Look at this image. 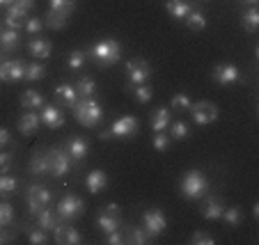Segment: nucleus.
Listing matches in <instances>:
<instances>
[{"instance_id": "52", "label": "nucleus", "mask_w": 259, "mask_h": 245, "mask_svg": "<svg viewBox=\"0 0 259 245\" xmlns=\"http://www.w3.org/2000/svg\"><path fill=\"white\" fill-rule=\"evenodd\" d=\"M14 5L28 12V10H32V7H34V0H14Z\"/></svg>"}, {"instance_id": "43", "label": "nucleus", "mask_w": 259, "mask_h": 245, "mask_svg": "<svg viewBox=\"0 0 259 245\" xmlns=\"http://www.w3.org/2000/svg\"><path fill=\"white\" fill-rule=\"evenodd\" d=\"M133 96H136L138 103H149L154 92H152V87H147V85H136V87H133Z\"/></svg>"}, {"instance_id": "39", "label": "nucleus", "mask_w": 259, "mask_h": 245, "mask_svg": "<svg viewBox=\"0 0 259 245\" xmlns=\"http://www.w3.org/2000/svg\"><path fill=\"white\" fill-rule=\"evenodd\" d=\"M14 225V206L10 202H0V227Z\"/></svg>"}, {"instance_id": "4", "label": "nucleus", "mask_w": 259, "mask_h": 245, "mask_svg": "<svg viewBox=\"0 0 259 245\" xmlns=\"http://www.w3.org/2000/svg\"><path fill=\"white\" fill-rule=\"evenodd\" d=\"M25 202H28V213L34 218L41 209L51 206L53 195H51V190L46 186H41V183H30L28 190H25Z\"/></svg>"}, {"instance_id": "3", "label": "nucleus", "mask_w": 259, "mask_h": 245, "mask_svg": "<svg viewBox=\"0 0 259 245\" xmlns=\"http://www.w3.org/2000/svg\"><path fill=\"white\" fill-rule=\"evenodd\" d=\"M179 190L184 197L188 200H202V197L209 195V179L202 174L200 170H188L184 177H181Z\"/></svg>"}, {"instance_id": "48", "label": "nucleus", "mask_w": 259, "mask_h": 245, "mask_svg": "<svg viewBox=\"0 0 259 245\" xmlns=\"http://www.w3.org/2000/svg\"><path fill=\"white\" fill-rule=\"evenodd\" d=\"M106 243L108 245H122L124 243V234L119 229L110 231V234H106Z\"/></svg>"}, {"instance_id": "28", "label": "nucleus", "mask_w": 259, "mask_h": 245, "mask_svg": "<svg viewBox=\"0 0 259 245\" xmlns=\"http://www.w3.org/2000/svg\"><path fill=\"white\" fill-rule=\"evenodd\" d=\"M170 122H172V117H170V110L167 108H156L154 110V115H152V128L156 133H163L167 126H170Z\"/></svg>"}, {"instance_id": "20", "label": "nucleus", "mask_w": 259, "mask_h": 245, "mask_svg": "<svg viewBox=\"0 0 259 245\" xmlns=\"http://www.w3.org/2000/svg\"><path fill=\"white\" fill-rule=\"evenodd\" d=\"M34 222L44 231H55V227L60 225V218H58V213H55V209L46 206V209H41V211L34 216Z\"/></svg>"}, {"instance_id": "46", "label": "nucleus", "mask_w": 259, "mask_h": 245, "mask_svg": "<svg viewBox=\"0 0 259 245\" xmlns=\"http://www.w3.org/2000/svg\"><path fill=\"white\" fill-rule=\"evenodd\" d=\"M154 149L156 152H167L170 149V135H165V131L154 135Z\"/></svg>"}, {"instance_id": "32", "label": "nucleus", "mask_w": 259, "mask_h": 245, "mask_svg": "<svg viewBox=\"0 0 259 245\" xmlns=\"http://www.w3.org/2000/svg\"><path fill=\"white\" fill-rule=\"evenodd\" d=\"M119 225H122V220L119 218H115V216H108V213H99V218H97V227L103 231V234H110V231H115V229H119Z\"/></svg>"}, {"instance_id": "38", "label": "nucleus", "mask_w": 259, "mask_h": 245, "mask_svg": "<svg viewBox=\"0 0 259 245\" xmlns=\"http://www.w3.org/2000/svg\"><path fill=\"white\" fill-rule=\"evenodd\" d=\"M85 60H88V53H85V51H71L67 58V67L71 69V71H78V69L85 67Z\"/></svg>"}, {"instance_id": "8", "label": "nucleus", "mask_w": 259, "mask_h": 245, "mask_svg": "<svg viewBox=\"0 0 259 245\" xmlns=\"http://www.w3.org/2000/svg\"><path fill=\"white\" fill-rule=\"evenodd\" d=\"M188 113L193 115V122L197 126H206V124H213L218 119V106L211 101H197V103H191Z\"/></svg>"}, {"instance_id": "7", "label": "nucleus", "mask_w": 259, "mask_h": 245, "mask_svg": "<svg viewBox=\"0 0 259 245\" xmlns=\"http://www.w3.org/2000/svg\"><path fill=\"white\" fill-rule=\"evenodd\" d=\"M126 71H128V85L126 89L136 87V85H145L147 80L152 78V64L142 58H133L126 62Z\"/></svg>"}, {"instance_id": "11", "label": "nucleus", "mask_w": 259, "mask_h": 245, "mask_svg": "<svg viewBox=\"0 0 259 245\" xmlns=\"http://www.w3.org/2000/svg\"><path fill=\"white\" fill-rule=\"evenodd\" d=\"M25 76V62L23 60H7L0 64V80L3 83H16Z\"/></svg>"}, {"instance_id": "25", "label": "nucleus", "mask_w": 259, "mask_h": 245, "mask_svg": "<svg viewBox=\"0 0 259 245\" xmlns=\"http://www.w3.org/2000/svg\"><path fill=\"white\" fill-rule=\"evenodd\" d=\"M122 234H124V243H133V245H145V243L152 240L149 238V234L145 231V227H138V225L126 227Z\"/></svg>"}, {"instance_id": "15", "label": "nucleus", "mask_w": 259, "mask_h": 245, "mask_svg": "<svg viewBox=\"0 0 259 245\" xmlns=\"http://www.w3.org/2000/svg\"><path fill=\"white\" fill-rule=\"evenodd\" d=\"M55 243L60 245H78L80 243V234L76 227H71L69 222H60L55 227Z\"/></svg>"}, {"instance_id": "53", "label": "nucleus", "mask_w": 259, "mask_h": 245, "mask_svg": "<svg viewBox=\"0 0 259 245\" xmlns=\"http://www.w3.org/2000/svg\"><path fill=\"white\" fill-rule=\"evenodd\" d=\"M14 5V0H0V7H10Z\"/></svg>"}, {"instance_id": "12", "label": "nucleus", "mask_w": 259, "mask_h": 245, "mask_svg": "<svg viewBox=\"0 0 259 245\" xmlns=\"http://www.w3.org/2000/svg\"><path fill=\"white\" fill-rule=\"evenodd\" d=\"M211 78H213L218 85H232L241 78V74L234 64L225 62V64H215L213 71H211Z\"/></svg>"}, {"instance_id": "13", "label": "nucleus", "mask_w": 259, "mask_h": 245, "mask_svg": "<svg viewBox=\"0 0 259 245\" xmlns=\"http://www.w3.org/2000/svg\"><path fill=\"white\" fill-rule=\"evenodd\" d=\"M55 101H58L60 108H67V110H73V106L78 103V92H76V87H71V85L62 83L55 87Z\"/></svg>"}, {"instance_id": "10", "label": "nucleus", "mask_w": 259, "mask_h": 245, "mask_svg": "<svg viewBox=\"0 0 259 245\" xmlns=\"http://www.w3.org/2000/svg\"><path fill=\"white\" fill-rule=\"evenodd\" d=\"M138 128H140V122L131 115L126 117H119L117 122L110 126V137H122V140H128V137L138 135Z\"/></svg>"}, {"instance_id": "54", "label": "nucleus", "mask_w": 259, "mask_h": 245, "mask_svg": "<svg viewBox=\"0 0 259 245\" xmlns=\"http://www.w3.org/2000/svg\"><path fill=\"white\" fill-rule=\"evenodd\" d=\"M99 137H101V140H108V137H110V131H101L99 133Z\"/></svg>"}, {"instance_id": "18", "label": "nucleus", "mask_w": 259, "mask_h": 245, "mask_svg": "<svg viewBox=\"0 0 259 245\" xmlns=\"http://www.w3.org/2000/svg\"><path fill=\"white\" fill-rule=\"evenodd\" d=\"M30 172L37 177H49L51 174V165H49V152H34L30 158Z\"/></svg>"}, {"instance_id": "29", "label": "nucleus", "mask_w": 259, "mask_h": 245, "mask_svg": "<svg viewBox=\"0 0 259 245\" xmlns=\"http://www.w3.org/2000/svg\"><path fill=\"white\" fill-rule=\"evenodd\" d=\"M69 23V16L62 14V12H55V10H49V14L44 16V25L51 30H64Z\"/></svg>"}, {"instance_id": "24", "label": "nucleus", "mask_w": 259, "mask_h": 245, "mask_svg": "<svg viewBox=\"0 0 259 245\" xmlns=\"http://www.w3.org/2000/svg\"><path fill=\"white\" fill-rule=\"evenodd\" d=\"M223 211H225V204H223V200L218 195L206 197V206H204V211H202L204 213V220H220Z\"/></svg>"}, {"instance_id": "6", "label": "nucleus", "mask_w": 259, "mask_h": 245, "mask_svg": "<svg viewBox=\"0 0 259 245\" xmlns=\"http://www.w3.org/2000/svg\"><path fill=\"white\" fill-rule=\"evenodd\" d=\"M46 152H49V165H51L49 177L62 179L64 174H69V170L73 167V158L67 154V149L64 147H53V149H46Z\"/></svg>"}, {"instance_id": "2", "label": "nucleus", "mask_w": 259, "mask_h": 245, "mask_svg": "<svg viewBox=\"0 0 259 245\" xmlns=\"http://www.w3.org/2000/svg\"><path fill=\"white\" fill-rule=\"evenodd\" d=\"M73 117L80 126L85 128H97L103 119V108L97 99H78V103L73 106Z\"/></svg>"}, {"instance_id": "14", "label": "nucleus", "mask_w": 259, "mask_h": 245, "mask_svg": "<svg viewBox=\"0 0 259 245\" xmlns=\"http://www.w3.org/2000/svg\"><path fill=\"white\" fill-rule=\"evenodd\" d=\"M41 124H46L49 128H62L64 126V113L60 106H41Z\"/></svg>"}, {"instance_id": "44", "label": "nucleus", "mask_w": 259, "mask_h": 245, "mask_svg": "<svg viewBox=\"0 0 259 245\" xmlns=\"http://www.w3.org/2000/svg\"><path fill=\"white\" fill-rule=\"evenodd\" d=\"M41 28H44V21H41L39 16H28V19H25L23 30H25L28 34H39Z\"/></svg>"}, {"instance_id": "49", "label": "nucleus", "mask_w": 259, "mask_h": 245, "mask_svg": "<svg viewBox=\"0 0 259 245\" xmlns=\"http://www.w3.org/2000/svg\"><path fill=\"white\" fill-rule=\"evenodd\" d=\"M14 236H16V231H14V229L0 227V245H3V243H12V240H14Z\"/></svg>"}, {"instance_id": "35", "label": "nucleus", "mask_w": 259, "mask_h": 245, "mask_svg": "<svg viewBox=\"0 0 259 245\" xmlns=\"http://www.w3.org/2000/svg\"><path fill=\"white\" fill-rule=\"evenodd\" d=\"M241 23H243L245 32H250V34L257 32V28H259V12L254 10V7H250V10L241 16Z\"/></svg>"}, {"instance_id": "56", "label": "nucleus", "mask_w": 259, "mask_h": 245, "mask_svg": "<svg viewBox=\"0 0 259 245\" xmlns=\"http://www.w3.org/2000/svg\"><path fill=\"white\" fill-rule=\"evenodd\" d=\"M245 3H248V5H257V0H245Z\"/></svg>"}, {"instance_id": "23", "label": "nucleus", "mask_w": 259, "mask_h": 245, "mask_svg": "<svg viewBox=\"0 0 259 245\" xmlns=\"http://www.w3.org/2000/svg\"><path fill=\"white\" fill-rule=\"evenodd\" d=\"M28 51H30V55H34V58L46 60V58H51V53H53V44H51L49 39H41V37H34V39H30Z\"/></svg>"}, {"instance_id": "17", "label": "nucleus", "mask_w": 259, "mask_h": 245, "mask_svg": "<svg viewBox=\"0 0 259 245\" xmlns=\"http://www.w3.org/2000/svg\"><path fill=\"white\" fill-rule=\"evenodd\" d=\"M165 10H167V14H170L175 21H184L193 10H195V5H193V3H188V0H167Z\"/></svg>"}, {"instance_id": "30", "label": "nucleus", "mask_w": 259, "mask_h": 245, "mask_svg": "<svg viewBox=\"0 0 259 245\" xmlns=\"http://www.w3.org/2000/svg\"><path fill=\"white\" fill-rule=\"evenodd\" d=\"M76 92H78V99H92L97 94V83L90 76H80L76 83Z\"/></svg>"}, {"instance_id": "55", "label": "nucleus", "mask_w": 259, "mask_h": 245, "mask_svg": "<svg viewBox=\"0 0 259 245\" xmlns=\"http://www.w3.org/2000/svg\"><path fill=\"white\" fill-rule=\"evenodd\" d=\"M252 216H254V218H259V204H254V206H252Z\"/></svg>"}, {"instance_id": "9", "label": "nucleus", "mask_w": 259, "mask_h": 245, "mask_svg": "<svg viewBox=\"0 0 259 245\" xmlns=\"http://www.w3.org/2000/svg\"><path fill=\"white\" fill-rule=\"evenodd\" d=\"M142 227H145V231L149 234V238H156V236H161L163 231L167 229V218L165 213L161 211V209H149V211H145V216H142Z\"/></svg>"}, {"instance_id": "19", "label": "nucleus", "mask_w": 259, "mask_h": 245, "mask_svg": "<svg viewBox=\"0 0 259 245\" xmlns=\"http://www.w3.org/2000/svg\"><path fill=\"white\" fill-rule=\"evenodd\" d=\"M39 124H41L39 115L34 113V110H25V113L19 117V131H21V135H32V133H37Z\"/></svg>"}, {"instance_id": "41", "label": "nucleus", "mask_w": 259, "mask_h": 245, "mask_svg": "<svg viewBox=\"0 0 259 245\" xmlns=\"http://www.w3.org/2000/svg\"><path fill=\"white\" fill-rule=\"evenodd\" d=\"M51 10L71 16V12L76 10V0H51Z\"/></svg>"}, {"instance_id": "33", "label": "nucleus", "mask_w": 259, "mask_h": 245, "mask_svg": "<svg viewBox=\"0 0 259 245\" xmlns=\"http://www.w3.org/2000/svg\"><path fill=\"white\" fill-rule=\"evenodd\" d=\"M19 188V179L10 177V174H0V197H10Z\"/></svg>"}, {"instance_id": "34", "label": "nucleus", "mask_w": 259, "mask_h": 245, "mask_svg": "<svg viewBox=\"0 0 259 245\" xmlns=\"http://www.w3.org/2000/svg\"><path fill=\"white\" fill-rule=\"evenodd\" d=\"M184 21H186V25H188L191 30H195V32H200V30H204V28H206V16L202 14V12L197 10V7H195V10H193Z\"/></svg>"}, {"instance_id": "21", "label": "nucleus", "mask_w": 259, "mask_h": 245, "mask_svg": "<svg viewBox=\"0 0 259 245\" xmlns=\"http://www.w3.org/2000/svg\"><path fill=\"white\" fill-rule=\"evenodd\" d=\"M85 186H88V190L92 192V195H99V192L106 190V186H108V174L103 170H92L88 174V179H85Z\"/></svg>"}, {"instance_id": "37", "label": "nucleus", "mask_w": 259, "mask_h": 245, "mask_svg": "<svg viewBox=\"0 0 259 245\" xmlns=\"http://www.w3.org/2000/svg\"><path fill=\"white\" fill-rule=\"evenodd\" d=\"M223 222L225 225H230V227H236V225H241V220H243V213H241V209L239 206H230V209H225L223 211Z\"/></svg>"}, {"instance_id": "26", "label": "nucleus", "mask_w": 259, "mask_h": 245, "mask_svg": "<svg viewBox=\"0 0 259 245\" xmlns=\"http://www.w3.org/2000/svg\"><path fill=\"white\" fill-rule=\"evenodd\" d=\"M0 48H3V53H14L19 48V30H3L0 32Z\"/></svg>"}, {"instance_id": "16", "label": "nucleus", "mask_w": 259, "mask_h": 245, "mask_svg": "<svg viewBox=\"0 0 259 245\" xmlns=\"http://www.w3.org/2000/svg\"><path fill=\"white\" fill-rule=\"evenodd\" d=\"M64 149H67V154L73 158V163H78V161H83V158L88 156L90 144H88L85 137H69L67 142H64Z\"/></svg>"}, {"instance_id": "1", "label": "nucleus", "mask_w": 259, "mask_h": 245, "mask_svg": "<svg viewBox=\"0 0 259 245\" xmlns=\"http://www.w3.org/2000/svg\"><path fill=\"white\" fill-rule=\"evenodd\" d=\"M88 58L92 60L97 67L106 69V67H113L122 60V44L117 39H101L97 44H92L88 51Z\"/></svg>"}, {"instance_id": "5", "label": "nucleus", "mask_w": 259, "mask_h": 245, "mask_svg": "<svg viewBox=\"0 0 259 245\" xmlns=\"http://www.w3.org/2000/svg\"><path fill=\"white\" fill-rule=\"evenodd\" d=\"M55 213H58L60 222H71V220H76V218H80L85 213V202L80 200L78 195H71V192H67V195H64L62 200L58 202V206H55Z\"/></svg>"}, {"instance_id": "42", "label": "nucleus", "mask_w": 259, "mask_h": 245, "mask_svg": "<svg viewBox=\"0 0 259 245\" xmlns=\"http://www.w3.org/2000/svg\"><path fill=\"white\" fill-rule=\"evenodd\" d=\"M170 108L172 110H188L191 108V99H188V94H184V92H179V94H175L172 96V103H170Z\"/></svg>"}, {"instance_id": "27", "label": "nucleus", "mask_w": 259, "mask_h": 245, "mask_svg": "<svg viewBox=\"0 0 259 245\" xmlns=\"http://www.w3.org/2000/svg\"><path fill=\"white\" fill-rule=\"evenodd\" d=\"M21 106H23L25 110H39L41 106H44V96H41L37 89H25V92L21 94Z\"/></svg>"}, {"instance_id": "47", "label": "nucleus", "mask_w": 259, "mask_h": 245, "mask_svg": "<svg viewBox=\"0 0 259 245\" xmlns=\"http://www.w3.org/2000/svg\"><path fill=\"white\" fill-rule=\"evenodd\" d=\"M191 243L193 245H213L215 240L211 238L206 231H195V234H193V238H191Z\"/></svg>"}, {"instance_id": "50", "label": "nucleus", "mask_w": 259, "mask_h": 245, "mask_svg": "<svg viewBox=\"0 0 259 245\" xmlns=\"http://www.w3.org/2000/svg\"><path fill=\"white\" fill-rule=\"evenodd\" d=\"M5 147H12V135L5 126H0V149H5Z\"/></svg>"}, {"instance_id": "36", "label": "nucleus", "mask_w": 259, "mask_h": 245, "mask_svg": "<svg viewBox=\"0 0 259 245\" xmlns=\"http://www.w3.org/2000/svg\"><path fill=\"white\" fill-rule=\"evenodd\" d=\"M46 76V67L44 64H39V62H32V64H25V76H23V80H41Z\"/></svg>"}, {"instance_id": "51", "label": "nucleus", "mask_w": 259, "mask_h": 245, "mask_svg": "<svg viewBox=\"0 0 259 245\" xmlns=\"http://www.w3.org/2000/svg\"><path fill=\"white\" fill-rule=\"evenodd\" d=\"M103 213H108V216H115V218H122V209H119L117 204H115V202H110V204H106L101 209Z\"/></svg>"}, {"instance_id": "40", "label": "nucleus", "mask_w": 259, "mask_h": 245, "mask_svg": "<svg viewBox=\"0 0 259 245\" xmlns=\"http://www.w3.org/2000/svg\"><path fill=\"white\" fill-rule=\"evenodd\" d=\"M170 137L172 140H184V137H188V124H184V122H170Z\"/></svg>"}, {"instance_id": "22", "label": "nucleus", "mask_w": 259, "mask_h": 245, "mask_svg": "<svg viewBox=\"0 0 259 245\" xmlns=\"http://www.w3.org/2000/svg\"><path fill=\"white\" fill-rule=\"evenodd\" d=\"M25 19H28V12L21 10L16 5H10L7 7V14H5V25L12 30H21L25 25Z\"/></svg>"}, {"instance_id": "45", "label": "nucleus", "mask_w": 259, "mask_h": 245, "mask_svg": "<svg viewBox=\"0 0 259 245\" xmlns=\"http://www.w3.org/2000/svg\"><path fill=\"white\" fill-rule=\"evenodd\" d=\"M12 163H14V154L0 149V174H7L12 170Z\"/></svg>"}, {"instance_id": "31", "label": "nucleus", "mask_w": 259, "mask_h": 245, "mask_svg": "<svg viewBox=\"0 0 259 245\" xmlns=\"http://www.w3.org/2000/svg\"><path fill=\"white\" fill-rule=\"evenodd\" d=\"M21 231H25L28 234V240L32 245H44V243H49V231H44L41 227H37L34 229L32 225H21Z\"/></svg>"}]
</instances>
